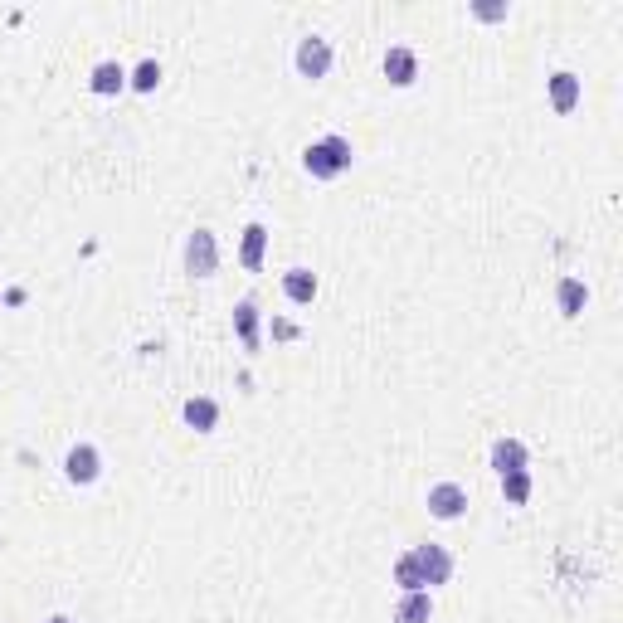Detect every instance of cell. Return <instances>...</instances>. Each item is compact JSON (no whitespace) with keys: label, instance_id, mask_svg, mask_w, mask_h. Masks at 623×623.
I'll return each instance as SVG.
<instances>
[{"label":"cell","instance_id":"obj_4","mask_svg":"<svg viewBox=\"0 0 623 623\" xmlns=\"http://www.w3.org/2000/svg\"><path fill=\"white\" fill-rule=\"evenodd\" d=\"M414 555V565H419V575H424V589H439L453 580V555L443 546H434V541H424V546L409 550Z\"/></svg>","mask_w":623,"mask_h":623},{"label":"cell","instance_id":"obj_16","mask_svg":"<svg viewBox=\"0 0 623 623\" xmlns=\"http://www.w3.org/2000/svg\"><path fill=\"white\" fill-rule=\"evenodd\" d=\"M555 302H560V317H580V312L589 307V288L580 283V278H560Z\"/></svg>","mask_w":623,"mask_h":623},{"label":"cell","instance_id":"obj_8","mask_svg":"<svg viewBox=\"0 0 623 623\" xmlns=\"http://www.w3.org/2000/svg\"><path fill=\"white\" fill-rule=\"evenodd\" d=\"M487 458H492V473L497 477L521 473V468L531 463V448H526L521 439H512V434H502V439H492V453H487Z\"/></svg>","mask_w":623,"mask_h":623},{"label":"cell","instance_id":"obj_17","mask_svg":"<svg viewBox=\"0 0 623 623\" xmlns=\"http://www.w3.org/2000/svg\"><path fill=\"white\" fill-rule=\"evenodd\" d=\"M502 497H507V507H526L531 502V468L502 473Z\"/></svg>","mask_w":623,"mask_h":623},{"label":"cell","instance_id":"obj_20","mask_svg":"<svg viewBox=\"0 0 623 623\" xmlns=\"http://www.w3.org/2000/svg\"><path fill=\"white\" fill-rule=\"evenodd\" d=\"M473 15L477 20H487V25H497V20L512 15V5H507V0H473Z\"/></svg>","mask_w":623,"mask_h":623},{"label":"cell","instance_id":"obj_1","mask_svg":"<svg viewBox=\"0 0 623 623\" xmlns=\"http://www.w3.org/2000/svg\"><path fill=\"white\" fill-rule=\"evenodd\" d=\"M351 161H356V151H351L346 137H317L312 147L302 151V166H307L312 181H336V176H346Z\"/></svg>","mask_w":623,"mask_h":623},{"label":"cell","instance_id":"obj_19","mask_svg":"<svg viewBox=\"0 0 623 623\" xmlns=\"http://www.w3.org/2000/svg\"><path fill=\"white\" fill-rule=\"evenodd\" d=\"M156 83H161V64H156V59H142V64L127 74V88H137V93H156Z\"/></svg>","mask_w":623,"mask_h":623},{"label":"cell","instance_id":"obj_7","mask_svg":"<svg viewBox=\"0 0 623 623\" xmlns=\"http://www.w3.org/2000/svg\"><path fill=\"white\" fill-rule=\"evenodd\" d=\"M546 93H550V108L565 117V112L580 108V98H585V78L570 74V69H555V74L546 78Z\"/></svg>","mask_w":623,"mask_h":623},{"label":"cell","instance_id":"obj_3","mask_svg":"<svg viewBox=\"0 0 623 623\" xmlns=\"http://www.w3.org/2000/svg\"><path fill=\"white\" fill-rule=\"evenodd\" d=\"M293 64H297V74L302 78H327L331 74V39L322 35H302L297 39V49H293Z\"/></svg>","mask_w":623,"mask_h":623},{"label":"cell","instance_id":"obj_6","mask_svg":"<svg viewBox=\"0 0 623 623\" xmlns=\"http://www.w3.org/2000/svg\"><path fill=\"white\" fill-rule=\"evenodd\" d=\"M64 477L78 482V487H93V482L103 477V453H98L93 443H74V448L64 453Z\"/></svg>","mask_w":623,"mask_h":623},{"label":"cell","instance_id":"obj_14","mask_svg":"<svg viewBox=\"0 0 623 623\" xmlns=\"http://www.w3.org/2000/svg\"><path fill=\"white\" fill-rule=\"evenodd\" d=\"M263 254H268V229L263 224H244V244H239V263L249 268V273H258L263 268Z\"/></svg>","mask_w":623,"mask_h":623},{"label":"cell","instance_id":"obj_12","mask_svg":"<svg viewBox=\"0 0 623 623\" xmlns=\"http://www.w3.org/2000/svg\"><path fill=\"white\" fill-rule=\"evenodd\" d=\"M429 619H434V594H429V589L400 594V604H395V623H429Z\"/></svg>","mask_w":623,"mask_h":623},{"label":"cell","instance_id":"obj_18","mask_svg":"<svg viewBox=\"0 0 623 623\" xmlns=\"http://www.w3.org/2000/svg\"><path fill=\"white\" fill-rule=\"evenodd\" d=\"M390 580L404 589V594H414V589H424V575H419V565H414V555L404 550L400 560H395V570H390Z\"/></svg>","mask_w":623,"mask_h":623},{"label":"cell","instance_id":"obj_11","mask_svg":"<svg viewBox=\"0 0 623 623\" xmlns=\"http://www.w3.org/2000/svg\"><path fill=\"white\" fill-rule=\"evenodd\" d=\"M88 88H93L98 98H117V93L127 88V69H122L117 59H98L93 74H88Z\"/></svg>","mask_w":623,"mask_h":623},{"label":"cell","instance_id":"obj_2","mask_svg":"<svg viewBox=\"0 0 623 623\" xmlns=\"http://www.w3.org/2000/svg\"><path fill=\"white\" fill-rule=\"evenodd\" d=\"M185 273L190 278H215L220 273V239H215V229H195L185 239Z\"/></svg>","mask_w":623,"mask_h":623},{"label":"cell","instance_id":"obj_22","mask_svg":"<svg viewBox=\"0 0 623 623\" xmlns=\"http://www.w3.org/2000/svg\"><path fill=\"white\" fill-rule=\"evenodd\" d=\"M44 623H74V619H64V614H54V619H44Z\"/></svg>","mask_w":623,"mask_h":623},{"label":"cell","instance_id":"obj_9","mask_svg":"<svg viewBox=\"0 0 623 623\" xmlns=\"http://www.w3.org/2000/svg\"><path fill=\"white\" fill-rule=\"evenodd\" d=\"M380 69H385V78H390L395 88H409V83L419 78V54H414L409 44H390V49H385V64H380Z\"/></svg>","mask_w":623,"mask_h":623},{"label":"cell","instance_id":"obj_15","mask_svg":"<svg viewBox=\"0 0 623 623\" xmlns=\"http://www.w3.org/2000/svg\"><path fill=\"white\" fill-rule=\"evenodd\" d=\"M317 288H322V283H317L312 268H288V273H283V293H288V302H297V307H307V302L317 297Z\"/></svg>","mask_w":623,"mask_h":623},{"label":"cell","instance_id":"obj_10","mask_svg":"<svg viewBox=\"0 0 623 623\" xmlns=\"http://www.w3.org/2000/svg\"><path fill=\"white\" fill-rule=\"evenodd\" d=\"M181 414L195 434H215V429H220V404L210 400V395H190V400L181 404Z\"/></svg>","mask_w":623,"mask_h":623},{"label":"cell","instance_id":"obj_21","mask_svg":"<svg viewBox=\"0 0 623 623\" xmlns=\"http://www.w3.org/2000/svg\"><path fill=\"white\" fill-rule=\"evenodd\" d=\"M273 336H278V341H293L297 327H293V322H273Z\"/></svg>","mask_w":623,"mask_h":623},{"label":"cell","instance_id":"obj_13","mask_svg":"<svg viewBox=\"0 0 623 623\" xmlns=\"http://www.w3.org/2000/svg\"><path fill=\"white\" fill-rule=\"evenodd\" d=\"M258 302L254 297H239V307H234V331H239V346L244 351H258Z\"/></svg>","mask_w":623,"mask_h":623},{"label":"cell","instance_id":"obj_5","mask_svg":"<svg viewBox=\"0 0 623 623\" xmlns=\"http://www.w3.org/2000/svg\"><path fill=\"white\" fill-rule=\"evenodd\" d=\"M424 507H429L434 521H458V516L468 512V487H458V482H434L429 497H424Z\"/></svg>","mask_w":623,"mask_h":623}]
</instances>
